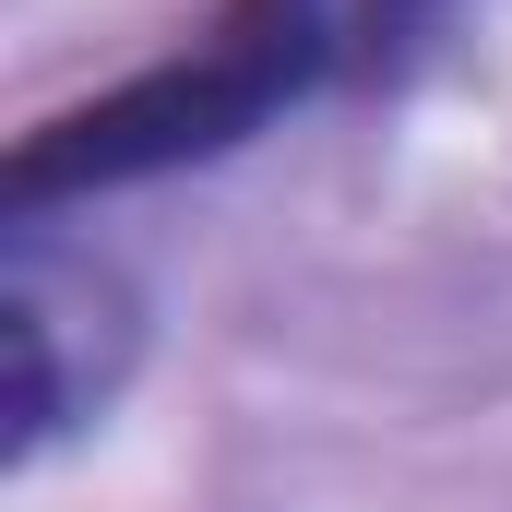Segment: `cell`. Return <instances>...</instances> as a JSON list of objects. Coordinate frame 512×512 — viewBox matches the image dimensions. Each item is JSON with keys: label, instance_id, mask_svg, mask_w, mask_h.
I'll return each instance as SVG.
<instances>
[{"label": "cell", "instance_id": "1", "mask_svg": "<svg viewBox=\"0 0 512 512\" xmlns=\"http://www.w3.org/2000/svg\"><path fill=\"white\" fill-rule=\"evenodd\" d=\"M441 24H453V0H215L203 36L167 60V84L215 155H239L251 131H274L310 96L393 84Z\"/></svg>", "mask_w": 512, "mask_h": 512}, {"label": "cell", "instance_id": "2", "mask_svg": "<svg viewBox=\"0 0 512 512\" xmlns=\"http://www.w3.org/2000/svg\"><path fill=\"white\" fill-rule=\"evenodd\" d=\"M0 346H12V429L0 465H36L48 441H72L143 358V298L120 262L60 251L48 227H12L0 262Z\"/></svg>", "mask_w": 512, "mask_h": 512}]
</instances>
